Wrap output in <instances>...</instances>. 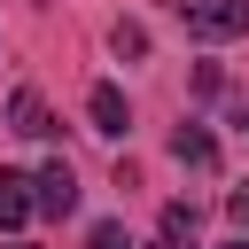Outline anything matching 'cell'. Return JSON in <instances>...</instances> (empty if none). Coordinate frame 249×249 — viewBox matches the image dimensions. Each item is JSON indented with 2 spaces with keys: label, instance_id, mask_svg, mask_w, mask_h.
I'll return each mask as SVG.
<instances>
[{
  "label": "cell",
  "instance_id": "6da1fadb",
  "mask_svg": "<svg viewBox=\"0 0 249 249\" xmlns=\"http://www.w3.org/2000/svg\"><path fill=\"white\" fill-rule=\"evenodd\" d=\"M195 39H241L249 31V0H163Z\"/></svg>",
  "mask_w": 249,
  "mask_h": 249
},
{
  "label": "cell",
  "instance_id": "7a4b0ae2",
  "mask_svg": "<svg viewBox=\"0 0 249 249\" xmlns=\"http://www.w3.org/2000/svg\"><path fill=\"white\" fill-rule=\"evenodd\" d=\"M31 187H39V218H70L78 210V171L54 156L47 171H31Z\"/></svg>",
  "mask_w": 249,
  "mask_h": 249
},
{
  "label": "cell",
  "instance_id": "3957f363",
  "mask_svg": "<svg viewBox=\"0 0 249 249\" xmlns=\"http://www.w3.org/2000/svg\"><path fill=\"white\" fill-rule=\"evenodd\" d=\"M31 218H39L31 171H0V233H16V226H31Z\"/></svg>",
  "mask_w": 249,
  "mask_h": 249
},
{
  "label": "cell",
  "instance_id": "277c9868",
  "mask_svg": "<svg viewBox=\"0 0 249 249\" xmlns=\"http://www.w3.org/2000/svg\"><path fill=\"white\" fill-rule=\"evenodd\" d=\"M8 132H23V140H47V132H54V117H47V101H39L31 86L8 101Z\"/></svg>",
  "mask_w": 249,
  "mask_h": 249
},
{
  "label": "cell",
  "instance_id": "5b68a950",
  "mask_svg": "<svg viewBox=\"0 0 249 249\" xmlns=\"http://www.w3.org/2000/svg\"><path fill=\"white\" fill-rule=\"evenodd\" d=\"M86 117H93V132H124V124H132V109H124L117 86H93V93H86Z\"/></svg>",
  "mask_w": 249,
  "mask_h": 249
},
{
  "label": "cell",
  "instance_id": "8992f818",
  "mask_svg": "<svg viewBox=\"0 0 249 249\" xmlns=\"http://www.w3.org/2000/svg\"><path fill=\"white\" fill-rule=\"evenodd\" d=\"M171 156L195 163V171H210V163H218V140H210L202 124H179V132H171Z\"/></svg>",
  "mask_w": 249,
  "mask_h": 249
},
{
  "label": "cell",
  "instance_id": "52a82bcc",
  "mask_svg": "<svg viewBox=\"0 0 249 249\" xmlns=\"http://www.w3.org/2000/svg\"><path fill=\"white\" fill-rule=\"evenodd\" d=\"M163 233H171V241H195V202H171V210H163Z\"/></svg>",
  "mask_w": 249,
  "mask_h": 249
},
{
  "label": "cell",
  "instance_id": "ba28073f",
  "mask_svg": "<svg viewBox=\"0 0 249 249\" xmlns=\"http://www.w3.org/2000/svg\"><path fill=\"white\" fill-rule=\"evenodd\" d=\"M86 249H132V233H124V226H117V218H101V226H93V233H86Z\"/></svg>",
  "mask_w": 249,
  "mask_h": 249
},
{
  "label": "cell",
  "instance_id": "9c48e42d",
  "mask_svg": "<svg viewBox=\"0 0 249 249\" xmlns=\"http://www.w3.org/2000/svg\"><path fill=\"white\" fill-rule=\"evenodd\" d=\"M117 54H148V31L140 23H117Z\"/></svg>",
  "mask_w": 249,
  "mask_h": 249
},
{
  "label": "cell",
  "instance_id": "30bf717a",
  "mask_svg": "<svg viewBox=\"0 0 249 249\" xmlns=\"http://www.w3.org/2000/svg\"><path fill=\"white\" fill-rule=\"evenodd\" d=\"M226 210H233V226L249 233V187H233V202H226Z\"/></svg>",
  "mask_w": 249,
  "mask_h": 249
},
{
  "label": "cell",
  "instance_id": "8fae6325",
  "mask_svg": "<svg viewBox=\"0 0 249 249\" xmlns=\"http://www.w3.org/2000/svg\"><path fill=\"white\" fill-rule=\"evenodd\" d=\"M148 249H187V241H171V233H163V241H148Z\"/></svg>",
  "mask_w": 249,
  "mask_h": 249
},
{
  "label": "cell",
  "instance_id": "7c38bea8",
  "mask_svg": "<svg viewBox=\"0 0 249 249\" xmlns=\"http://www.w3.org/2000/svg\"><path fill=\"white\" fill-rule=\"evenodd\" d=\"M226 249H249V233H241V241H226Z\"/></svg>",
  "mask_w": 249,
  "mask_h": 249
}]
</instances>
